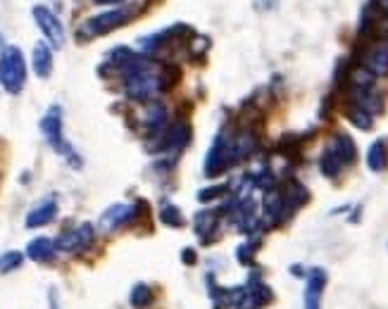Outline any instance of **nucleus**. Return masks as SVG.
Returning a JSON list of instances; mask_svg holds the SVG:
<instances>
[{
  "label": "nucleus",
  "instance_id": "1",
  "mask_svg": "<svg viewBox=\"0 0 388 309\" xmlns=\"http://www.w3.org/2000/svg\"><path fill=\"white\" fill-rule=\"evenodd\" d=\"M138 14L136 8L131 5H119V8H110L105 12L96 14V17H88L86 22L79 27V41H91V38H98V36H107L112 33L114 29H122L131 22L133 17Z\"/></svg>",
  "mask_w": 388,
  "mask_h": 309
},
{
  "label": "nucleus",
  "instance_id": "2",
  "mask_svg": "<svg viewBox=\"0 0 388 309\" xmlns=\"http://www.w3.org/2000/svg\"><path fill=\"white\" fill-rule=\"evenodd\" d=\"M27 57L17 46H3L0 51V88L10 96H19L27 86Z\"/></svg>",
  "mask_w": 388,
  "mask_h": 309
},
{
  "label": "nucleus",
  "instance_id": "3",
  "mask_svg": "<svg viewBox=\"0 0 388 309\" xmlns=\"http://www.w3.org/2000/svg\"><path fill=\"white\" fill-rule=\"evenodd\" d=\"M41 133L48 146L62 154L74 169L81 167L83 162L79 159V152H74V148L69 146L67 138H64V122H62V107H60V105H51V107L46 109V114H43L41 119Z\"/></svg>",
  "mask_w": 388,
  "mask_h": 309
},
{
  "label": "nucleus",
  "instance_id": "4",
  "mask_svg": "<svg viewBox=\"0 0 388 309\" xmlns=\"http://www.w3.org/2000/svg\"><path fill=\"white\" fill-rule=\"evenodd\" d=\"M357 64L365 67L372 77L386 79L388 77V38H372L360 41L357 51Z\"/></svg>",
  "mask_w": 388,
  "mask_h": 309
},
{
  "label": "nucleus",
  "instance_id": "5",
  "mask_svg": "<svg viewBox=\"0 0 388 309\" xmlns=\"http://www.w3.org/2000/svg\"><path fill=\"white\" fill-rule=\"evenodd\" d=\"M143 209H148L146 202H133V205H127V202H117V205H110L105 212L98 219V226H101V233H114L119 228H127L131 224H136L138 219L143 217Z\"/></svg>",
  "mask_w": 388,
  "mask_h": 309
},
{
  "label": "nucleus",
  "instance_id": "6",
  "mask_svg": "<svg viewBox=\"0 0 388 309\" xmlns=\"http://www.w3.org/2000/svg\"><path fill=\"white\" fill-rule=\"evenodd\" d=\"M93 243H96V228H93V224H88V221L77 224L74 228L60 233L55 238L60 255H81V252L91 250Z\"/></svg>",
  "mask_w": 388,
  "mask_h": 309
},
{
  "label": "nucleus",
  "instance_id": "7",
  "mask_svg": "<svg viewBox=\"0 0 388 309\" xmlns=\"http://www.w3.org/2000/svg\"><path fill=\"white\" fill-rule=\"evenodd\" d=\"M31 17H34V22H36L38 31L43 33V38H46V43L53 48V51H57V48H64V43H67L64 24L60 22V17H57L55 12H53L51 8H46V5H34Z\"/></svg>",
  "mask_w": 388,
  "mask_h": 309
},
{
  "label": "nucleus",
  "instance_id": "8",
  "mask_svg": "<svg viewBox=\"0 0 388 309\" xmlns=\"http://www.w3.org/2000/svg\"><path fill=\"white\" fill-rule=\"evenodd\" d=\"M291 207H288L286 198H283V191L281 188H270L265 191L262 196V212H260V219H262V226L265 228H272V226H279L283 224L288 217H291Z\"/></svg>",
  "mask_w": 388,
  "mask_h": 309
},
{
  "label": "nucleus",
  "instance_id": "9",
  "mask_svg": "<svg viewBox=\"0 0 388 309\" xmlns=\"http://www.w3.org/2000/svg\"><path fill=\"white\" fill-rule=\"evenodd\" d=\"M326 269L315 267L307 271L305 291H302V309H322V300H324V288H326Z\"/></svg>",
  "mask_w": 388,
  "mask_h": 309
},
{
  "label": "nucleus",
  "instance_id": "10",
  "mask_svg": "<svg viewBox=\"0 0 388 309\" xmlns=\"http://www.w3.org/2000/svg\"><path fill=\"white\" fill-rule=\"evenodd\" d=\"M143 133H146V141L160 136L162 131L169 126V109L162 100H153L146 105V112H143L141 119Z\"/></svg>",
  "mask_w": 388,
  "mask_h": 309
},
{
  "label": "nucleus",
  "instance_id": "11",
  "mask_svg": "<svg viewBox=\"0 0 388 309\" xmlns=\"http://www.w3.org/2000/svg\"><path fill=\"white\" fill-rule=\"evenodd\" d=\"M231 167V159H229V152H227V143H224V136L215 138V143L210 146V150L205 154V162H203V172H205L207 178H215V176H222L224 172H229Z\"/></svg>",
  "mask_w": 388,
  "mask_h": 309
},
{
  "label": "nucleus",
  "instance_id": "12",
  "mask_svg": "<svg viewBox=\"0 0 388 309\" xmlns=\"http://www.w3.org/2000/svg\"><path fill=\"white\" fill-rule=\"evenodd\" d=\"M57 212H60L57 200L51 196V198H46V200L38 202L36 207L29 209L27 219H24V226L27 228H43V226H48V224L55 221Z\"/></svg>",
  "mask_w": 388,
  "mask_h": 309
},
{
  "label": "nucleus",
  "instance_id": "13",
  "mask_svg": "<svg viewBox=\"0 0 388 309\" xmlns=\"http://www.w3.org/2000/svg\"><path fill=\"white\" fill-rule=\"evenodd\" d=\"M246 291H248V307H253V309H262V307H267V305L274 302V293H272V288L267 286L257 273H253V276L248 278Z\"/></svg>",
  "mask_w": 388,
  "mask_h": 309
},
{
  "label": "nucleus",
  "instance_id": "14",
  "mask_svg": "<svg viewBox=\"0 0 388 309\" xmlns=\"http://www.w3.org/2000/svg\"><path fill=\"white\" fill-rule=\"evenodd\" d=\"M57 255L60 252H57V245L53 238L38 236L27 245V257L36 264H53L57 259Z\"/></svg>",
  "mask_w": 388,
  "mask_h": 309
},
{
  "label": "nucleus",
  "instance_id": "15",
  "mask_svg": "<svg viewBox=\"0 0 388 309\" xmlns=\"http://www.w3.org/2000/svg\"><path fill=\"white\" fill-rule=\"evenodd\" d=\"M220 209H203L193 217V231L201 238L203 243H212V233H217V226H220Z\"/></svg>",
  "mask_w": 388,
  "mask_h": 309
},
{
  "label": "nucleus",
  "instance_id": "16",
  "mask_svg": "<svg viewBox=\"0 0 388 309\" xmlns=\"http://www.w3.org/2000/svg\"><path fill=\"white\" fill-rule=\"evenodd\" d=\"M31 69L38 79H48L53 74V48L46 41H38L31 51Z\"/></svg>",
  "mask_w": 388,
  "mask_h": 309
},
{
  "label": "nucleus",
  "instance_id": "17",
  "mask_svg": "<svg viewBox=\"0 0 388 309\" xmlns=\"http://www.w3.org/2000/svg\"><path fill=\"white\" fill-rule=\"evenodd\" d=\"M329 146L333 148V152L338 154V159L343 162V167H350V164L357 162V146L350 138V133H343V131L333 133Z\"/></svg>",
  "mask_w": 388,
  "mask_h": 309
},
{
  "label": "nucleus",
  "instance_id": "18",
  "mask_svg": "<svg viewBox=\"0 0 388 309\" xmlns=\"http://www.w3.org/2000/svg\"><path fill=\"white\" fill-rule=\"evenodd\" d=\"M367 167L374 174H381L388 169V138L386 136L376 138L370 146V150H367Z\"/></svg>",
  "mask_w": 388,
  "mask_h": 309
},
{
  "label": "nucleus",
  "instance_id": "19",
  "mask_svg": "<svg viewBox=\"0 0 388 309\" xmlns=\"http://www.w3.org/2000/svg\"><path fill=\"white\" fill-rule=\"evenodd\" d=\"M281 191H283V198H286L288 207H291V212L300 209L307 200H310V193H307V188L302 186L300 181H296V178H288L286 186H281Z\"/></svg>",
  "mask_w": 388,
  "mask_h": 309
},
{
  "label": "nucleus",
  "instance_id": "20",
  "mask_svg": "<svg viewBox=\"0 0 388 309\" xmlns=\"http://www.w3.org/2000/svg\"><path fill=\"white\" fill-rule=\"evenodd\" d=\"M129 302H131L133 309H148L155 302V291L148 283H136L129 293Z\"/></svg>",
  "mask_w": 388,
  "mask_h": 309
},
{
  "label": "nucleus",
  "instance_id": "21",
  "mask_svg": "<svg viewBox=\"0 0 388 309\" xmlns=\"http://www.w3.org/2000/svg\"><path fill=\"white\" fill-rule=\"evenodd\" d=\"M343 169V162L338 159V154L333 152L331 146L324 148V152L320 154V172L324 174L326 178H336Z\"/></svg>",
  "mask_w": 388,
  "mask_h": 309
},
{
  "label": "nucleus",
  "instance_id": "22",
  "mask_svg": "<svg viewBox=\"0 0 388 309\" xmlns=\"http://www.w3.org/2000/svg\"><path fill=\"white\" fill-rule=\"evenodd\" d=\"M346 119L355 129H360V131H372V126H374V117L370 112H365L362 107H357V105H348Z\"/></svg>",
  "mask_w": 388,
  "mask_h": 309
},
{
  "label": "nucleus",
  "instance_id": "23",
  "mask_svg": "<svg viewBox=\"0 0 388 309\" xmlns=\"http://www.w3.org/2000/svg\"><path fill=\"white\" fill-rule=\"evenodd\" d=\"M160 221L165 224L167 228H181L183 224V214L181 209H179L177 205H172V202H162L160 207Z\"/></svg>",
  "mask_w": 388,
  "mask_h": 309
},
{
  "label": "nucleus",
  "instance_id": "24",
  "mask_svg": "<svg viewBox=\"0 0 388 309\" xmlns=\"http://www.w3.org/2000/svg\"><path fill=\"white\" fill-rule=\"evenodd\" d=\"M22 262H24V255H22V252H17V250L5 252V255L0 257V273H10V271H14V269L22 267Z\"/></svg>",
  "mask_w": 388,
  "mask_h": 309
},
{
  "label": "nucleus",
  "instance_id": "25",
  "mask_svg": "<svg viewBox=\"0 0 388 309\" xmlns=\"http://www.w3.org/2000/svg\"><path fill=\"white\" fill-rule=\"evenodd\" d=\"M255 247H257L255 241H248V243H243V245H238L236 247L238 264H243V267H250L253 259H255Z\"/></svg>",
  "mask_w": 388,
  "mask_h": 309
},
{
  "label": "nucleus",
  "instance_id": "26",
  "mask_svg": "<svg viewBox=\"0 0 388 309\" xmlns=\"http://www.w3.org/2000/svg\"><path fill=\"white\" fill-rule=\"evenodd\" d=\"M207 48H210V38H207V36H196V33H193V36H191V43H188L191 57H193V59H203V55H205Z\"/></svg>",
  "mask_w": 388,
  "mask_h": 309
},
{
  "label": "nucleus",
  "instance_id": "27",
  "mask_svg": "<svg viewBox=\"0 0 388 309\" xmlns=\"http://www.w3.org/2000/svg\"><path fill=\"white\" fill-rule=\"evenodd\" d=\"M227 191H229V186H210V188H203V191H198V202H212V200H217V198H222Z\"/></svg>",
  "mask_w": 388,
  "mask_h": 309
},
{
  "label": "nucleus",
  "instance_id": "28",
  "mask_svg": "<svg viewBox=\"0 0 388 309\" xmlns=\"http://www.w3.org/2000/svg\"><path fill=\"white\" fill-rule=\"evenodd\" d=\"M181 262L186 264V267H196V264H198V252L193 250V247H183V250H181Z\"/></svg>",
  "mask_w": 388,
  "mask_h": 309
},
{
  "label": "nucleus",
  "instance_id": "29",
  "mask_svg": "<svg viewBox=\"0 0 388 309\" xmlns=\"http://www.w3.org/2000/svg\"><path fill=\"white\" fill-rule=\"evenodd\" d=\"M367 8H372L374 12H379L381 17H388V0H370Z\"/></svg>",
  "mask_w": 388,
  "mask_h": 309
},
{
  "label": "nucleus",
  "instance_id": "30",
  "mask_svg": "<svg viewBox=\"0 0 388 309\" xmlns=\"http://www.w3.org/2000/svg\"><path fill=\"white\" fill-rule=\"evenodd\" d=\"M48 305H51V309H60V297L55 288H51V293H48Z\"/></svg>",
  "mask_w": 388,
  "mask_h": 309
},
{
  "label": "nucleus",
  "instance_id": "31",
  "mask_svg": "<svg viewBox=\"0 0 388 309\" xmlns=\"http://www.w3.org/2000/svg\"><path fill=\"white\" fill-rule=\"evenodd\" d=\"M257 3H260L262 10H274L279 5V0H257Z\"/></svg>",
  "mask_w": 388,
  "mask_h": 309
},
{
  "label": "nucleus",
  "instance_id": "32",
  "mask_svg": "<svg viewBox=\"0 0 388 309\" xmlns=\"http://www.w3.org/2000/svg\"><path fill=\"white\" fill-rule=\"evenodd\" d=\"M96 5H122L124 0H93Z\"/></svg>",
  "mask_w": 388,
  "mask_h": 309
},
{
  "label": "nucleus",
  "instance_id": "33",
  "mask_svg": "<svg viewBox=\"0 0 388 309\" xmlns=\"http://www.w3.org/2000/svg\"><path fill=\"white\" fill-rule=\"evenodd\" d=\"M0 46H3V33H0Z\"/></svg>",
  "mask_w": 388,
  "mask_h": 309
}]
</instances>
